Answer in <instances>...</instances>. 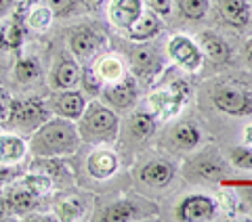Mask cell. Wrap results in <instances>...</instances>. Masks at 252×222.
<instances>
[{
  "label": "cell",
  "instance_id": "cell-1",
  "mask_svg": "<svg viewBox=\"0 0 252 222\" xmlns=\"http://www.w3.org/2000/svg\"><path fill=\"white\" fill-rule=\"evenodd\" d=\"M80 145L82 140L78 134L76 122L57 115H51L28 139V151L36 157H42V160L69 157L80 149Z\"/></svg>",
  "mask_w": 252,
  "mask_h": 222
},
{
  "label": "cell",
  "instance_id": "cell-2",
  "mask_svg": "<svg viewBox=\"0 0 252 222\" xmlns=\"http://www.w3.org/2000/svg\"><path fill=\"white\" fill-rule=\"evenodd\" d=\"M76 128L80 134V140L86 145L107 147L114 145L120 137V120H118L116 111L101 101L86 103L82 115L76 120Z\"/></svg>",
  "mask_w": 252,
  "mask_h": 222
},
{
  "label": "cell",
  "instance_id": "cell-3",
  "mask_svg": "<svg viewBox=\"0 0 252 222\" xmlns=\"http://www.w3.org/2000/svg\"><path fill=\"white\" fill-rule=\"evenodd\" d=\"M51 117V111L46 107V101L28 97V99H13L11 111L2 122V128L6 132H15L19 137H30L32 132Z\"/></svg>",
  "mask_w": 252,
  "mask_h": 222
},
{
  "label": "cell",
  "instance_id": "cell-4",
  "mask_svg": "<svg viewBox=\"0 0 252 222\" xmlns=\"http://www.w3.org/2000/svg\"><path fill=\"white\" fill-rule=\"evenodd\" d=\"M183 174L189 178V180H220L229 174V166H227L225 157L220 155L217 149H206V151L198 153L195 157H191L185 168H183Z\"/></svg>",
  "mask_w": 252,
  "mask_h": 222
},
{
  "label": "cell",
  "instance_id": "cell-5",
  "mask_svg": "<svg viewBox=\"0 0 252 222\" xmlns=\"http://www.w3.org/2000/svg\"><path fill=\"white\" fill-rule=\"evenodd\" d=\"M42 203V197L36 195L32 189L23 182V178L15 180L6 189V193H0V212L9 210L15 216H26L28 212H34Z\"/></svg>",
  "mask_w": 252,
  "mask_h": 222
},
{
  "label": "cell",
  "instance_id": "cell-6",
  "mask_svg": "<svg viewBox=\"0 0 252 222\" xmlns=\"http://www.w3.org/2000/svg\"><path fill=\"white\" fill-rule=\"evenodd\" d=\"M212 105L227 115L244 117L252 113V94L238 86H219L212 92Z\"/></svg>",
  "mask_w": 252,
  "mask_h": 222
},
{
  "label": "cell",
  "instance_id": "cell-7",
  "mask_svg": "<svg viewBox=\"0 0 252 222\" xmlns=\"http://www.w3.org/2000/svg\"><path fill=\"white\" fill-rule=\"evenodd\" d=\"M101 97H103L105 105L112 109H130L139 99L137 78L132 74H126L122 80L112 82V84H103Z\"/></svg>",
  "mask_w": 252,
  "mask_h": 222
},
{
  "label": "cell",
  "instance_id": "cell-8",
  "mask_svg": "<svg viewBox=\"0 0 252 222\" xmlns=\"http://www.w3.org/2000/svg\"><path fill=\"white\" fill-rule=\"evenodd\" d=\"M46 107H49L51 115L65 117V120L76 122L82 115L86 107V99L80 90L69 88V90H53V94L46 99Z\"/></svg>",
  "mask_w": 252,
  "mask_h": 222
},
{
  "label": "cell",
  "instance_id": "cell-9",
  "mask_svg": "<svg viewBox=\"0 0 252 222\" xmlns=\"http://www.w3.org/2000/svg\"><path fill=\"white\" fill-rule=\"evenodd\" d=\"M168 57L187 71H198L204 63V55L200 51L198 42H193L187 36H172L166 44Z\"/></svg>",
  "mask_w": 252,
  "mask_h": 222
},
{
  "label": "cell",
  "instance_id": "cell-10",
  "mask_svg": "<svg viewBox=\"0 0 252 222\" xmlns=\"http://www.w3.org/2000/svg\"><path fill=\"white\" fill-rule=\"evenodd\" d=\"M82 80V65L80 61L67 55H61L57 61L53 63V69L49 74V86L53 90H69L78 88Z\"/></svg>",
  "mask_w": 252,
  "mask_h": 222
},
{
  "label": "cell",
  "instance_id": "cell-11",
  "mask_svg": "<svg viewBox=\"0 0 252 222\" xmlns=\"http://www.w3.org/2000/svg\"><path fill=\"white\" fill-rule=\"evenodd\" d=\"M177 218L183 222H202L215 218L217 203L208 195H187L177 205Z\"/></svg>",
  "mask_w": 252,
  "mask_h": 222
},
{
  "label": "cell",
  "instance_id": "cell-12",
  "mask_svg": "<svg viewBox=\"0 0 252 222\" xmlns=\"http://www.w3.org/2000/svg\"><path fill=\"white\" fill-rule=\"evenodd\" d=\"M145 4L143 0H109L107 2V19L114 28L128 31V28L139 19Z\"/></svg>",
  "mask_w": 252,
  "mask_h": 222
},
{
  "label": "cell",
  "instance_id": "cell-13",
  "mask_svg": "<svg viewBox=\"0 0 252 222\" xmlns=\"http://www.w3.org/2000/svg\"><path fill=\"white\" fill-rule=\"evenodd\" d=\"M67 44H69V53H72L74 59L91 61L94 57V53L99 51V46L103 44V38H101L94 29L86 28V26H80L78 29L72 31Z\"/></svg>",
  "mask_w": 252,
  "mask_h": 222
},
{
  "label": "cell",
  "instance_id": "cell-14",
  "mask_svg": "<svg viewBox=\"0 0 252 222\" xmlns=\"http://www.w3.org/2000/svg\"><path fill=\"white\" fill-rule=\"evenodd\" d=\"M162 29H164V23H162V17L158 13L154 11H149L147 6L143 9V13L139 15V19L132 23V26L128 28V38L132 42H149V40H154L156 36H160L162 34Z\"/></svg>",
  "mask_w": 252,
  "mask_h": 222
},
{
  "label": "cell",
  "instance_id": "cell-15",
  "mask_svg": "<svg viewBox=\"0 0 252 222\" xmlns=\"http://www.w3.org/2000/svg\"><path fill=\"white\" fill-rule=\"evenodd\" d=\"M118 155L107 147H99L89 155L86 160V170L94 180H107L118 172Z\"/></svg>",
  "mask_w": 252,
  "mask_h": 222
},
{
  "label": "cell",
  "instance_id": "cell-16",
  "mask_svg": "<svg viewBox=\"0 0 252 222\" xmlns=\"http://www.w3.org/2000/svg\"><path fill=\"white\" fill-rule=\"evenodd\" d=\"M162 71V59L158 55L143 46L132 53V76L135 78H145L147 82H152L158 78V74Z\"/></svg>",
  "mask_w": 252,
  "mask_h": 222
},
{
  "label": "cell",
  "instance_id": "cell-17",
  "mask_svg": "<svg viewBox=\"0 0 252 222\" xmlns=\"http://www.w3.org/2000/svg\"><path fill=\"white\" fill-rule=\"evenodd\" d=\"M28 155V142L15 132L0 134V166H15Z\"/></svg>",
  "mask_w": 252,
  "mask_h": 222
},
{
  "label": "cell",
  "instance_id": "cell-18",
  "mask_svg": "<svg viewBox=\"0 0 252 222\" xmlns=\"http://www.w3.org/2000/svg\"><path fill=\"white\" fill-rule=\"evenodd\" d=\"M217 9L229 26L233 28H246L252 17V9L248 0H215Z\"/></svg>",
  "mask_w": 252,
  "mask_h": 222
},
{
  "label": "cell",
  "instance_id": "cell-19",
  "mask_svg": "<svg viewBox=\"0 0 252 222\" xmlns=\"http://www.w3.org/2000/svg\"><path fill=\"white\" fill-rule=\"evenodd\" d=\"M139 178L143 180L145 185L156 187V189L166 187L168 182L175 178V166H172L170 162H166V160H154V162H149L141 168Z\"/></svg>",
  "mask_w": 252,
  "mask_h": 222
},
{
  "label": "cell",
  "instance_id": "cell-20",
  "mask_svg": "<svg viewBox=\"0 0 252 222\" xmlns=\"http://www.w3.org/2000/svg\"><path fill=\"white\" fill-rule=\"evenodd\" d=\"M93 69H94V74L99 76V80L103 82V84L118 82V80H122V78L128 74V71H126L124 59L120 57V55H114V53L99 57L97 61H94Z\"/></svg>",
  "mask_w": 252,
  "mask_h": 222
},
{
  "label": "cell",
  "instance_id": "cell-21",
  "mask_svg": "<svg viewBox=\"0 0 252 222\" xmlns=\"http://www.w3.org/2000/svg\"><path fill=\"white\" fill-rule=\"evenodd\" d=\"M137 218H145V203L141 205L130 199H122L107 205L103 214H101V220L105 222H124V220H137Z\"/></svg>",
  "mask_w": 252,
  "mask_h": 222
},
{
  "label": "cell",
  "instance_id": "cell-22",
  "mask_svg": "<svg viewBox=\"0 0 252 222\" xmlns=\"http://www.w3.org/2000/svg\"><path fill=\"white\" fill-rule=\"evenodd\" d=\"M198 46L204 57H208L215 63H227L231 59V49L223 38L212 34V31H204V34L198 36Z\"/></svg>",
  "mask_w": 252,
  "mask_h": 222
},
{
  "label": "cell",
  "instance_id": "cell-23",
  "mask_svg": "<svg viewBox=\"0 0 252 222\" xmlns=\"http://www.w3.org/2000/svg\"><path fill=\"white\" fill-rule=\"evenodd\" d=\"M55 19V15L51 11V6L46 2H34L28 6L26 15H23V26H28L34 31H46L51 28V23Z\"/></svg>",
  "mask_w": 252,
  "mask_h": 222
},
{
  "label": "cell",
  "instance_id": "cell-24",
  "mask_svg": "<svg viewBox=\"0 0 252 222\" xmlns=\"http://www.w3.org/2000/svg\"><path fill=\"white\" fill-rule=\"evenodd\" d=\"M200 128L193 122H181L172 130V140L179 149H193L195 145H200Z\"/></svg>",
  "mask_w": 252,
  "mask_h": 222
},
{
  "label": "cell",
  "instance_id": "cell-25",
  "mask_svg": "<svg viewBox=\"0 0 252 222\" xmlns=\"http://www.w3.org/2000/svg\"><path fill=\"white\" fill-rule=\"evenodd\" d=\"M128 130L137 140H145L154 134L156 130V120L149 113H135L128 122Z\"/></svg>",
  "mask_w": 252,
  "mask_h": 222
},
{
  "label": "cell",
  "instance_id": "cell-26",
  "mask_svg": "<svg viewBox=\"0 0 252 222\" xmlns=\"http://www.w3.org/2000/svg\"><path fill=\"white\" fill-rule=\"evenodd\" d=\"M177 6L185 19L200 21L210 11V0H177Z\"/></svg>",
  "mask_w": 252,
  "mask_h": 222
},
{
  "label": "cell",
  "instance_id": "cell-27",
  "mask_svg": "<svg viewBox=\"0 0 252 222\" xmlns=\"http://www.w3.org/2000/svg\"><path fill=\"white\" fill-rule=\"evenodd\" d=\"M15 78H17L19 84H32L38 80V76H40V65L36 63V59L32 57H23L15 63Z\"/></svg>",
  "mask_w": 252,
  "mask_h": 222
},
{
  "label": "cell",
  "instance_id": "cell-28",
  "mask_svg": "<svg viewBox=\"0 0 252 222\" xmlns=\"http://www.w3.org/2000/svg\"><path fill=\"white\" fill-rule=\"evenodd\" d=\"M23 34H26V26L19 19H13L2 26V40L4 49H19L23 42Z\"/></svg>",
  "mask_w": 252,
  "mask_h": 222
},
{
  "label": "cell",
  "instance_id": "cell-29",
  "mask_svg": "<svg viewBox=\"0 0 252 222\" xmlns=\"http://www.w3.org/2000/svg\"><path fill=\"white\" fill-rule=\"evenodd\" d=\"M82 216H84V203L76 199V197H67V199L57 203V218L72 222V220H80Z\"/></svg>",
  "mask_w": 252,
  "mask_h": 222
},
{
  "label": "cell",
  "instance_id": "cell-30",
  "mask_svg": "<svg viewBox=\"0 0 252 222\" xmlns=\"http://www.w3.org/2000/svg\"><path fill=\"white\" fill-rule=\"evenodd\" d=\"M229 162H231V166H235V168L252 172V147H246V145L233 147L229 151Z\"/></svg>",
  "mask_w": 252,
  "mask_h": 222
},
{
  "label": "cell",
  "instance_id": "cell-31",
  "mask_svg": "<svg viewBox=\"0 0 252 222\" xmlns=\"http://www.w3.org/2000/svg\"><path fill=\"white\" fill-rule=\"evenodd\" d=\"M44 2L51 6L55 17H69L80 6V0H44Z\"/></svg>",
  "mask_w": 252,
  "mask_h": 222
},
{
  "label": "cell",
  "instance_id": "cell-32",
  "mask_svg": "<svg viewBox=\"0 0 252 222\" xmlns=\"http://www.w3.org/2000/svg\"><path fill=\"white\" fill-rule=\"evenodd\" d=\"M80 84H84V88L89 90V92H93V94L101 92V88H103V82L99 80V76L94 74L93 67L91 69H82V80H80Z\"/></svg>",
  "mask_w": 252,
  "mask_h": 222
},
{
  "label": "cell",
  "instance_id": "cell-33",
  "mask_svg": "<svg viewBox=\"0 0 252 222\" xmlns=\"http://www.w3.org/2000/svg\"><path fill=\"white\" fill-rule=\"evenodd\" d=\"M143 4L149 11L158 13L160 17H168L172 13V6H175V0H143Z\"/></svg>",
  "mask_w": 252,
  "mask_h": 222
},
{
  "label": "cell",
  "instance_id": "cell-34",
  "mask_svg": "<svg viewBox=\"0 0 252 222\" xmlns=\"http://www.w3.org/2000/svg\"><path fill=\"white\" fill-rule=\"evenodd\" d=\"M11 103H13V97L9 94V90H6L4 86H0V124H2L6 120V115H9Z\"/></svg>",
  "mask_w": 252,
  "mask_h": 222
},
{
  "label": "cell",
  "instance_id": "cell-35",
  "mask_svg": "<svg viewBox=\"0 0 252 222\" xmlns=\"http://www.w3.org/2000/svg\"><path fill=\"white\" fill-rule=\"evenodd\" d=\"M105 2H107V0H80V4L84 6V9H89V11H97Z\"/></svg>",
  "mask_w": 252,
  "mask_h": 222
},
{
  "label": "cell",
  "instance_id": "cell-36",
  "mask_svg": "<svg viewBox=\"0 0 252 222\" xmlns=\"http://www.w3.org/2000/svg\"><path fill=\"white\" fill-rule=\"evenodd\" d=\"M15 9V0H0V17L9 15Z\"/></svg>",
  "mask_w": 252,
  "mask_h": 222
},
{
  "label": "cell",
  "instance_id": "cell-37",
  "mask_svg": "<svg viewBox=\"0 0 252 222\" xmlns=\"http://www.w3.org/2000/svg\"><path fill=\"white\" fill-rule=\"evenodd\" d=\"M244 57H246V63H248V67L252 71V38L246 42V46H244Z\"/></svg>",
  "mask_w": 252,
  "mask_h": 222
},
{
  "label": "cell",
  "instance_id": "cell-38",
  "mask_svg": "<svg viewBox=\"0 0 252 222\" xmlns=\"http://www.w3.org/2000/svg\"><path fill=\"white\" fill-rule=\"evenodd\" d=\"M244 142H246V145H252V124L244 130Z\"/></svg>",
  "mask_w": 252,
  "mask_h": 222
},
{
  "label": "cell",
  "instance_id": "cell-39",
  "mask_svg": "<svg viewBox=\"0 0 252 222\" xmlns=\"http://www.w3.org/2000/svg\"><path fill=\"white\" fill-rule=\"evenodd\" d=\"M246 199H248V203L252 205V189H248V191H246Z\"/></svg>",
  "mask_w": 252,
  "mask_h": 222
},
{
  "label": "cell",
  "instance_id": "cell-40",
  "mask_svg": "<svg viewBox=\"0 0 252 222\" xmlns=\"http://www.w3.org/2000/svg\"><path fill=\"white\" fill-rule=\"evenodd\" d=\"M0 49H4V40H2V28H0Z\"/></svg>",
  "mask_w": 252,
  "mask_h": 222
},
{
  "label": "cell",
  "instance_id": "cell-41",
  "mask_svg": "<svg viewBox=\"0 0 252 222\" xmlns=\"http://www.w3.org/2000/svg\"><path fill=\"white\" fill-rule=\"evenodd\" d=\"M0 193H2V191H0Z\"/></svg>",
  "mask_w": 252,
  "mask_h": 222
}]
</instances>
